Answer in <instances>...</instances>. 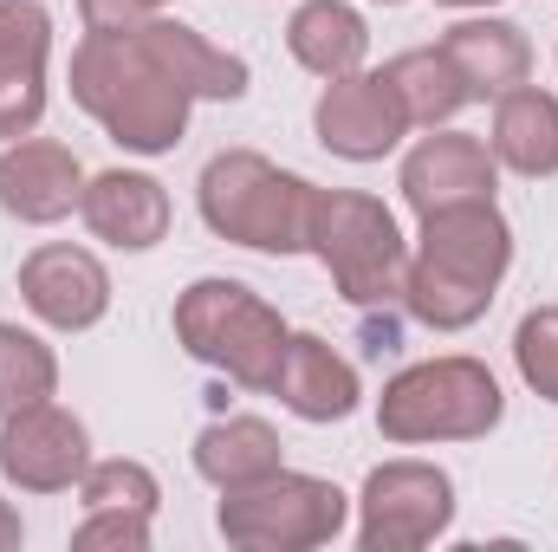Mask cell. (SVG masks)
<instances>
[{
	"mask_svg": "<svg viewBox=\"0 0 558 552\" xmlns=\"http://www.w3.org/2000/svg\"><path fill=\"white\" fill-rule=\"evenodd\" d=\"M397 189H403V202L422 215H435V208H461V202H494V189H500V163H494V149L481 137H468V131H435V137H422L410 156H403V176H397Z\"/></svg>",
	"mask_w": 558,
	"mask_h": 552,
	"instance_id": "12",
	"label": "cell"
},
{
	"mask_svg": "<svg viewBox=\"0 0 558 552\" xmlns=\"http://www.w3.org/2000/svg\"><path fill=\"white\" fill-rule=\"evenodd\" d=\"M175 338L195 364L234 377L241 391H274L286 358V319L241 279H195L175 299Z\"/></svg>",
	"mask_w": 558,
	"mask_h": 552,
	"instance_id": "5",
	"label": "cell"
},
{
	"mask_svg": "<svg viewBox=\"0 0 558 552\" xmlns=\"http://www.w3.org/2000/svg\"><path fill=\"white\" fill-rule=\"evenodd\" d=\"M72 98L131 156H169L189 131L195 98H247V59L208 46L195 26L162 13L137 26H85L72 52Z\"/></svg>",
	"mask_w": 558,
	"mask_h": 552,
	"instance_id": "1",
	"label": "cell"
},
{
	"mask_svg": "<svg viewBox=\"0 0 558 552\" xmlns=\"http://www.w3.org/2000/svg\"><path fill=\"white\" fill-rule=\"evenodd\" d=\"M92 468V435L72 410H59L52 397L33 410L0 422V475L26 494H65L72 481H85Z\"/></svg>",
	"mask_w": 558,
	"mask_h": 552,
	"instance_id": "10",
	"label": "cell"
},
{
	"mask_svg": "<svg viewBox=\"0 0 558 552\" xmlns=\"http://www.w3.org/2000/svg\"><path fill=\"white\" fill-rule=\"evenodd\" d=\"M78 494H85V507H137V514H156V501H162V488L143 461H92Z\"/></svg>",
	"mask_w": 558,
	"mask_h": 552,
	"instance_id": "24",
	"label": "cell"
},
{
	"mask_svg": "<svg viewBox=\"0 0 558 552\" xmlns=\"http://www.w3.org/2000/svg\"><path fill=\"white\" fill-rule=\"evenodd\" d=\"M20 540H26V527H20V514H13V507L0 501V552H13Z\"/></svg>",
	"mask_w": 558,
	"mask_h": 552,
	"instance_id": "27",
	"label": "cell"
},
{
	"mask_svg": "<svg viewBox=\"0 0 558 552\" xmlns=\"http://www.w3.org/2000/svg\"><path fill=\"white\" fill-rule=\"evenodd\" d=\"M20 299L52 332H92L111 312V274H105L98 254L52 241V248H33L20 261Z\"/></svg>",
	"mask_w": 558,
	"mask_h": 552,
	"instance_id": "11",
	"label": "cell"
},
{
	"mask_svg": "<svg viewBox=\"0 0 558 552\" xmlns=\"http://www.w3.org/2000/svg\"><path fill=\"white\" fill-rule=\"evenodd\" d=\"M59 391V358L46 338L20 332V325H0V422L33 404H46Z\"/></svg>",
	"mask_w": 558,
	"mask_h": 552,
	"instance_id": "22",
	"label": "cell"
},
{
	"mask_svg": "<svg viewBox=\"0 0 558 552\" xmlns=\"http://www.w3.org/2000/svg\"><path fill=\"white\" fill-rule=\"evenodd\" d=\"M384 7H403V0H384Z\"/></svg>",
	"mask_w": 558,
	"mask_h": 552,
	"instance_id": "29",
	"label": "cell"
},
{
	"mask_svg": "<svg viewBox=\"0 0 558 552\" xmlns=\"http://www.w3.org/2000/svg\"><path fill=\"white\" fill-rule=\"evenodd\" d=\"M85 169L65 143L52 137H13L0 149V208L26 228H52L78 208Z\"/></svg>",
	"mask_w": 558,
	"mask_h": 552,
	"instance_id": "13",
	"label": "cell"
},
{
	"mask_svg": "<svg viewBox=\"0 0 558 552\" xmlns=\"http://www.w3.org/2000/svg\"><path fill=\"white\" fill-rule=\"evenodd\" d=\"M441 7H494V0H441Z\"/></svg>",
	"mask_w": 558,
	"mask_h": 552,
	"instance_id": "28",
	"label": "cell"
},
{
	"mask_svg": "<svg viewBox=\"0 0 558 552\" xmlns=\"http://www.w3.org/2000/svg\"><path fill=\"white\" fill-rule=\"evenodd\" d=\"M513 364L526 377V391H539L546 404H558V305H539L520 319L513 332Z\"/></svg>",
	"mask_w": 558,
	"mask_h": 552,
	"instance_id": "23",
	"label": "cell"
},
{
	"mask_svg": "<svg viewBox=\"0 0 558 552\" xmlns=\"http://www.w3.org/2000/svg\"><path fill=\"white\" fill-rule=\"evenodd\" d=\"M169 0H78L85 26H137V20H156Z\"/></svg>",
	"mask_w": 558,
	"mask_h": 552,
	"instance_id": "26",
	"label": "cell"
},
{
	"mask_svg": "<svg viewBox=\"0 0 558 552\" xmlns=\"http://www.w3.org/2000/svg\"><path fill=\"white\" fill-rule=\"evenodd\" d=\"M72 547L78 552H149V514L137 507H85V520L72 527Z\"/></svg>",
	"mask_w": 558,
	"mask_h": 552,
	"instance_id": "25",
	"label": "cell"
},
{
	"mask_svg": "<svg viewBox=\"0 0 558 552\" xmlns=\"http://www.w3.org/2000/svg\"><path fill=\"white\" fill-rule=\"evenodd\" d=\"M286 52L312 72V79H344L364 65L371 52V26L357 7L344 0H305L292 20H286Z\"/></svg>",
	"mask_w": 558,
	"mask_h": 552,
	"instance_id": "19",
	"label": "cell"
},
{
	"mask_svg": "<svg viewBox=\"0 0 558 552\" xmlns=\"http://www.w3.org/2000/svg\"><path fill=\"white\" fill-rule=\"evenodd\" d=\"M195 195H202V221L221 241H234V248L305 254V241H312V202H318V189L305 176L267 163L260 149H221V156H208Z\"/></svg>",
	"mask_w": 558,
	"mask_h": 552,
	"instance_id": "3",
	"label": "cell"
},
{
	"mask_svg": "<svg viewBox=\"0 0 558 552\" xmlns=\"http://www.w3.org/2000/svg\"><path fill=\"white\" fill-rule=\"evenodd\" d=\"M312 131H318V143L331 156H344V163H384L416 124H410L397 85L384 72H364L357 65L344 79H325L318 111H312Z\"/></svg>",
	"mask_w": 558,
	"mask_h": 552,
	"instance_id": "9",
	"label": "cell"
},
{
	"mask_svg": "<svg viewBox=\"0 0 558 552\" xmlns=\"http://www.w3.org/2000/svg\"><path fill=\"white\" fill-rule=\"evenodd\" d=\"M274 468H286V461H279L274 422H260V416H228L195 435V475L215 488H247V481H267Z\"/></svg>",
	"mask_w": 558,
	"mask_h": 552,
	"instance_id": "20",
	"label": "cell"
},
{
	"mask_svg": "<svg viewBox=\"0 0 558 552\" xmlns=\"http://www.w3.org/2000/svg\"><path fill=\"white\" fill-rule=\"evenodd\" d=\"M454 527V481L435 461H384L357 494V547L422 552Z\"/></svg>",
	"mask_w": 558,
	"mask_h": 552,
	"instance_id": "8",
	"label": "cell"
},
{
	"mask_svg": "<svg viewBox=\"0 0 558 552\" xmlns=\"http://www.w3.org/2000/svg\"><path fill=\"white\" fill-rule=\"evenodd\" d=\"M494 163L513 176H558V98L539 85H513L494 98Z\"/></svg>",
	"mask_w": 558,
	"mask_h": 552,
	"instance_id": "18",
	"label": "cell"
},
{
	"mask_svg": "<svg viewBox=\"0 0 558 552\" xmlns=\"http://www.w3.org/2000/svg\"><path fill=\"white\" fill-rule=\"evenodd\" d=\"M344 494L318 475H292L274 468L267 481H247V488H221V540L247 552H312L331 547L344 533Z\"/></svg>",
	"mask_w": 558,
	"mask_h": 552,
	"instance_id": "7",
	"label": "cell"
},
{
	"mask_svg": "<svg viewBox=\"0 0 558 552\" xmlns=\"http://www.w3.org/2000/svg\"><path fill=\"white\" fill-rule=\"evenodd\" d=\"M52 20L33 0H0V137H33L46 118Z\"/></svg>",
	"mask_w": 558,
	"mask_h": 552,
	"instance_id": "14",
	"label": "cell"
},
{
	"mask_svg": "<svg viewBox=\"0 0 558 552\" xmlns=\"http://www.w3.org/2000/svg\"><path fill=\"white\" fill-rule=\"evenodd\" d=\"M384 79L397 85L410 124H422V131L448 124V118L468 105V85L454 79V65L441 59V46H410V52H397V59L384 65Z\"/></svg>",
	"mask_w": 558,
	"mask_h": 552,
	"instance_id": "21",
	"label": "cell"
},
{
	"mask_svg": "<svg viewBox=\"0 0 558 552\" xmlns=\"http://www.w3.org/2000/svg\"><path fill=\"white\" fill-rule=\"evenodd\" d=\"M507 397L481 358H422L377 397V429L390 442H481L500 429Z\"/></svg>",
	"mask_w": 558,
	"mask_h": 552,
	"instance_id": "6",
	"label": "cell"
},
{
	"mask_svg": "<svg viewBox=\"0 0 558 552\" xmlns=\"http://www.w3.org/2000/svg\"><path fill=\"white\" fill-rule=\"evenodd\" d=\"M274 397L299 416V422H344V416L357 410L364 384H357L351 358H338L325 338L292 332V338H286V358H279Z\"/></svg>",
	"mask_w": 558,
	"mask_h": 552,
	"instance_id": "16",
	"label": "cell"
},
{
	"mask_svg": "<svg viewBox=\"0 0 558 552\" xmlns=\"http://www.w3.org/2000/svg\"><path fill=\"white\" fill-rule=\"evenodd\" d=\"M305 254L325 261L331 286H338L357 312H397V305H403L410 241H403L397 215H390L377 195H357V189H318Z\"/></svg>",
	"mask_w": 558,
	"mask_h": 552,
	"instance_id": "4",
	"label": "cell"
},
{
	"mask_svg": "<svg viewBox=\"0 0 558 552\" xmlns=\"http://www.w3.org/2000/svg\"><path fill=\"white\" fill-rule=\"evenodd\" d=\"M78 215H85V228L98 241H111L124 254H149L169 235V195L143 169H105V176H92L85 195H78Z\"/></svg>",
	"mask_w": 558,
	"mask_h": 552,
	"instance_id": "15",
	"label": "cell"
},
{
	"mask_svg": "<svg viewBox=\"0 0 558 552\" xmlns=\"http://www.w3.org/2000/svg\"><path fill=\"white\" fill-rule=\"evenodd\" d=\"M435 46L454 65V79L468 85V105L474 98H507L513 85L533 79V46H526V33L513 20H461Z\"/></svg>",
	"mask_w": 558,
	"mask_h": 552,
	"instance_id": "17",
	"label": "cell"
},
{
	"mask_svg": "<svg viewBox=\"0 0 558 552\" xmlns=\"http://www.w3.org/2000/svg\"><path fill=\"white\" fill-rule=\"evenodd\" d=\"M513 267V228L494 202H461L422 215V241L410 254L403 305L416 312L428 332H468L487 319L500 279Z\"/></svg>",
	"mask_w": 558,
	"mask_h": 552,
	"instance_id": "2",
	"label": "cell"
}]
</instances>
